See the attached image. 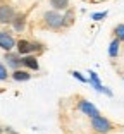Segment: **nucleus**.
Listing matches in <instances>:
<instances>
[{
    "label": "nucleus",
    "instance_id": "nucleus-1",
    "mask_svg": "<svg viewBox=\"0 0 124 134\" xmlns=\"http://www.w3.org/2000/svg\"><path fill=\"white\" fill-rule=\"evenodd\" d=\"M47 50L43 43L35 41V40H28V38H19L16 40V52L21 57L26 55H36V53H43Z\"/></svg>",
    "mask_w": 124,
    "mask_h": 134
},
{
    "label": "nucleus",
    "instance_id": "nucleus-2",
    "mask_svg": "<svg viewBox=\"0 0 124 134\" xmlns=\"http://www.w3.org/2000/svg\"><path fill=\"white\" fill-rule=\"evenodd\" d=\"M41 23L47 29H52V31H60L64 29V23H62V12H57L53 9H48L43 12L41 16Z\"/></svg>",
    "mask_w": 124,
    "mask_h": 134
},
{
    "label": "nucleus",
    "instance_id": "nucleus-3",
    "mask_svg": "<svg viewBox=\"0 0 124 134\" xmlns=\"http://www.w3.org/2000/svg\"><path fill=\"white\" fill-rule=\"evenodd\" d=\"M90 126H91L93 132H96V134H109L114 129V124L104 115H96V117L90 119Z\"/></svg>",
    "mask_w": 124,
    "mask_h": 134
},
{
    "label": "nucleus",
    "instance_id": "nucleus-4",
    "mask_svg": "<svg viewBox=\"0 0 124 134\" xmlns=\"http://www.w3.org/2000/svg\"><path fill=\"white\" fill-rule=\"evenodd\" d=\"M88 84H91L93 90H95L96 93H102V95L109 96V98H112V96H114L112 91L109 90L107 86H104V84H102L100 77H98V74H96L95 71H88Z\"/></svg>",
    "mask_w": 124,
    "mask_h": 134
},
{
    "label": "nucleus",
    "instance_id": "nucleus-5",
    "mask_svg": "<svg viewBox=\"0 0 124 134\" xmlns=\"http://www.w3.org/2000/svg\"><path fill=\"white\" fill-rule=\"evenodd\" d=\"M4 64H5L7 69H10V71L23 69V57H21L16 50L14 52H7V53H4Z\"/></svg>",
    "mask_w": 124,
    "mask_h": 134
},
{
    "label": "nucleus",
    "instance_id": "nucleus-6",
    "mask_svg": "<svg viewBox=\"0 0 124 134\" xmlns=\"http://www.w3.org/2000/svg\"><path fill=\"white\" fill-rule=\"evenodd\" d=\"M0 50H4L5 53L16 50V38L10 31L0 29Z\"/></svg>",
    "mask_w": 124,
    "mask_h": 134
},
{
    "label": "nucleus",
    "instance_id": "nucleus-7",
    "mask_svg": "<svg viewBox=\"0 0 124 134\" xmlns=\"http://www.w3.org/2000/svg\"><path fill=\"white\" fill-rule=\"evenodd\" d=\"M16 9L12 7L10 4H0V24L2 26H9V24L12 23V19H14V16H16Z\"/></svg>",
    "mask_w": 124,
    "mask_h": 134
},
{
    "label": "nucleus",
    "instance_id": "nucleus-8",
    "mask_svg": "<svg viewBox=\"0 0 124 134\" xmlns=\"http://www.w3.org/2000/svg\"><path fill=\"white\" fill-rule=\"evenodd\" d=\"M76 107H78V110H79L81 114L86 115V117H90V119L96 117V115H100L98 108H96L91 102H88V100H79V102L76 103Z\"/></svg>",
    "mask_w": 124,
    "mask_h": 134
},
{
    "label": "nucleus",
    "instance_id": "nucleus-9",
    "mask_svg": "<svg viewBox=\"0 0 124 134\" xmlns=\"http://www.w3.org/2000/svg\"><path fill=\"white\" fill-rule=\"evenodd\" d=\"M26 24H28V14L26 12H16V16H14V19H12L10 26L12 29L16 33H23L24 29H26Z\"/></svg>",
    "mask_w": 124,
    "mask_h": 134
},
{
    "label": "nucleus",
    "instance_id": "nucleus-10",
    "mask_svg": "<svg viewBox=\"0 0 124 134\" xmlns=\"http://www.w3.org/2000/svg\"><path fill=\"white\" fill-rule=\"evenodd\" d=\"M23 69H26V71H29V72L40 71L38 57H36V55H26V57H23Z\"/></svg>",
    "mask_w": 124,
    "mask_h": 134
},
{
    "label": "nucleus",
    "instance_id": "nucleus-11",
    "mask_svg": "<svg viewBox=\"0 0 124 134\" xmlns=\"http://www.w3.org/2000/svg\"><path fill=\"white\" fill-rule=\"evenodd\" d=\"M31 77L33 76L29 74V71H26V69H17V71L10 72V79L16 81V83H26V81H29Z\"/></svg>",
    "mask_w": 124,
    "mask_h": 134
},
{
    "label": "nucleus",
    "instance_id": "nucleus-12",
    "mask_svg": "<svg viewBox=\"0 0 124 134\" xmlns=\"http://www.w3.org/2000/svg\"><path fill=\"white\" fill-rule=\"evenodd\" d=\"M48 4L53 10L57 12H66L67 9H71V4H69V0H48Z\"/></svg>",
    "mask_w": 124,
    "mask_h": 134
},
{
    "label": "nucleus",
    "instance_id": "nucleus-13",
    "mask_svg": "<svg viewBox=\"0 0 124 134\" xmlns=\"http://www.w3.org/2000/svg\"><path fill=\"white\" fill-rule=\"evenodd\" d=\"M74 21H76V14H74V10H72V9H67L66 12H62V23H64V29H66V28H71L72 24H74Z\"/></svg>",
    "mask_w": 124,
    "mask_h": 134
},
{
    "label": "nucleus",
    "instance_id": "nucleus-14",
    "mask_svg": "<svg viewBox=\"0 0 124 134\" xmlns=\"http://www.w3.org/2000/svg\"><path fill=\"white\" fill-rule=\"evenodd\" d=\"M119 47H121V41L117 38H114L112 41H110V45H109V50H107L110 59H116V57L119 55Z\"/></svg>",
    "mask_w": 124,
    "mask_h": 134
},
{
    "label": "nucleus",
    "instance_id": "nucleus-15",
    "mask_svg": "<svg viewBox=\"0 0 124 134\" xmlns=\"http://www.w3.org/2000/svg\"><path fill=\"white\" fill-rule=\"evenodd\" d=\"M114 38H117L119 41H124V23L117 24L116 28H114Z\"/></svg>",
    "mask_w": 124,
    "mask_h": 134
},
{
    "label": "nucleus",
    "instance_id": "nucleus-16",
    "mask_svg": "<svg viewBox=\"0 0 124 134\" xmlns=\"http://www.w3.org/2000/svg\"><path fill=\"white\" fill-rule=\"evenodd\" d=\"M69 74H71V77H74L76 81H79V83H83V84H88V77H84V76L81 74L79 71H71Z\"/></svg>",
    "mask_w": 124,
    "mask_h": 134
},
{
    "label": "nucleus",
    "instance_id": "nucleus-17",
    "mask_svg": "<svg viewBox=\"0 0 124 134\" xmlns=\"http://www.w3.org/2000/svg\"><path fill=\"white\" fill-rule=\"evenodd\" d=\"M9 77H10V72H9V69L5 67L4 62H0V81H7Z\"/></svg>",
    "mask_w": 124,
    "mask_h": 134
},
{
    "label": "nucleus",
    "instance_id": "nucleus-18",
    "mask_svg": "<svg viewBox=\"0 0 124 134\" xmlns=\"http://www.w3.org/2000/svg\"><path fill=\"white\" fill-rule=\"evenodd\" d=\"M109 16V10H102V12H93L91 16V21H95V23H98V21H102V19H105V17Z\"/></svg>",
    "mask_w": 124,
    "mask_h": 134
},
{
    "label": "nucleus",
    "instance_id": "nucleus-19",
    "mask_svg": "<svg viewBox=\"0 0 124 134\" xmlns=\"http://www.w3.org/2000/svg\"><path fill=\"white\" fill-rule=\"evenodd\" d=\"M4 129H5V134H19V132H16V131H14V129H12V127H4Z\"/></svg>",
    "mask_w": 124,
    "mask_h": 134
},
{
    "label": "nucleus",
    "instance_id": "nucleus-20",
    "mask_svg": "<svg viewBox=\"0 0 124 134\" xmlns=\"http://www.w3.org/2000/svg\"><path fill=\"white\" fill-rule=\"evenodd\" d=\"M4 132H5V129H4L2 126H0V134H4Z\"/></svg>",
    "mask_w": 124,
    "mask_h": 134
},
{
    "label": "nucleus",
    "instance_id": "nucleus-21",
    "mask_svg": "<svg viewBox=\"0 0 124 134\" xmlns=\"http://www.w3.org/2000/svg\"><path fill=\"white\" fill-rule=\"evenodd\" d=\"M91 2H104V0H91Z\"/></svg>",
    "mask_w": 124,
    "mask_h": 134
},
{
    "label": "nucleus",
    "instance_id": "nucleus-22",
    "mask_svg": "<svg viewBox=\"0 0 124 134\" xmlns=\"http://www.w3.org/2000/svg\"><path fill=\"white\" fill-rule=\"evenodd\" d=\"M0 4H4V0H0Z\"/></svg>",
    "mask_w": 124,
    "mask_h": 134
},
{
    "label": "nucleus",
    "instance_id": "nucleus-23",
    "mask_svg": "<svg viewBox=\"0 0 124 134\" xmlns=\"http://www.w3.org/2000/svg\"><path fill=\"white\" fill-rule=\"evenodd\" d=\"M122 81H124V77H122Z\"/></svg>",
    "mask_w": 124,
    "mask_h": 134
}]
</instances>
